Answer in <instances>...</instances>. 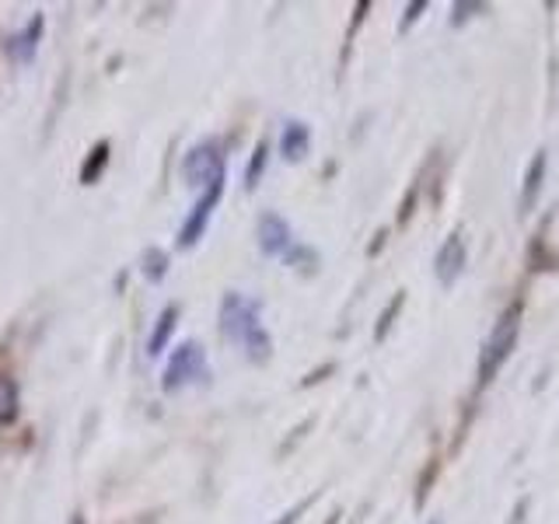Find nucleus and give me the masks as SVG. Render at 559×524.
<instances>
[{
	"label": "nucleus",
	"mask_w": 559,
	"mask_h": 524,
	"mask_svg": "<svg viewBox=\"0 0 559 524\" xmlns=\"http://www.w3.org/2000/svg\"><path fill=\"white\" fill-rule=\"evenodd\" d=\"M221 332H224L227 343H235L241 354L255 364H266L273 354V340H270L266 325H262L259 305L249 301L245 294L231 290L221 301Z\"/></svg>",
	"instance_id": "f257e3e1"
},
{
	"label": "nucleus",
	"mask_w": 559,
	"mask_h": 524,
	"mask_svg": "<svg viewBox=\"0 0 559 524\" xmlns=\"http://www.w3.org/2000/svg\"><path fill=\"white\" fill-rule=\"evenodd\" d=\"M521 319H524V308H521V301H514L503 308V314L493 322V329H489L483 354H479V384L493 381V374L507 364V357L514 354L518 336H521Z\"/></svg>",
	"instance_id": "f03ea898"
},
{
	"label": "nucleus",
	"mask_w": 559,
	"mask_h": 524,
	"mask_svg": "<svg viewBox=\"0 0 559 524\" xmlns=\"http://www.w3.org/2000/svg\"><path fill=\"white\" fill-rule=\"evenodd\" d=\"M210 378V364H206V354H203V346L200 343H182V346H175V354L165 367V381H162V389L165 392H182L189 389V384H203Z\"/></svg>",
	"instance_id": "7ed1b4c3"
},
{
	"label": "nucleus",
	"mask_w": 559,
	"mask_h": 524,
	"mask_svg": "<svg viewBox=\"0 0 559 524\" xmlns=\"http://www.w3.org/2000/svg\"><path fill=\"white\" fill-rule=\"evenodd\" d=\"M182 175L192 189H210V186H221L224 182V154L217 140H203L197 144L182 162Z\"/></svg>",
	"instance_id": "20e7f679"
},
{
	"label": "nucleus",
	"mask_w": 559,
	"mask_h": 524,
	"mask_svg": "<svg viewBox=\"0 0 559 524\" xmlns=\"http://www.w3.org/2000/svg\"><path fill=\"white\" fill-rule=\"evenodd\" d=\"M221 196H224V182H221V186H210V189L203 192V196L197 200V206H192V214L186 217L182 231H179V245H182V249H192V245H197V241L203 238V231H206L210 217H214V210H217Z\"/></svg>",
	"instance_id": "39448f33"
},
{
	"label": "nucleus",
	"mask_w": 559,
	"mask_h": 524,
	"mask_svg": "<svg viewBox=\"0 0 559 524\" xmlns=\"http://www.w3.org/2000/svg\"><path fill=\"white\" fill-rule=\"evenodd\" d=\"M465 262H468L465 238H462L459 231H451V235L444 238L441 249H437V255H433V273H437V279H441L444 287H451L454 279H459V276L465 273Z\"/></svg>",
	"instance_id": "423d86ee"
},
{
	"label": "nucleus",
	"mask_w": 559,
	"mask_h": 524,
	"mask_svg": "<svg viewBox=\"0 0 559 524\" xmlns=\"http://www.w3.org/2000/svg\"><path fill=\"white\" fill-rule=\"evenodd\" d=\"M259 249L266 255H290L294 231L280 214H262L259 217Z\"/></svg>",
	"instance_id": "0eeeda50"
},
{
	"label": "nucleus",
	"mask_w": 559,
	"mask_h": 524,
	"mask_svg": "<svg viewBox=\"0 0 559 524\" xmlns=\"http://www.w3.org/2000/svg\"><path fill=\"white\" fill-rule=\"evenodd\" d=\"M43 25H46V22H43V14H35L22 32L8 35L4 49H8V57H11L14 63H32V60H35V49H39Z\"/></svg>",
	"instance_id": "6e6552de"
},
{
	"label": "nucleus",
	"mask_w": 559,
	"mask_h": 524,
	"mask_svg": "<svg viewBox=\"0 0 559 524\" xmlns=\"http://www.w3.org/2000/svg\"><path fill=\"white\" fill-rule=\"evenodd\" d=\"M542 182H546V151H538L532 157L528 171H524V186H521V214H532L538 196H542Z\"/></svg>",
	"instance_id": "1a4fd4ad"
},
{
	"label": "nucleus",
	"mask_w": 559,
	"mask_h": 524,
	"mask_svg": "<svg viewBox=\"0 0 559 524\" xmlns=\"http://www.w3.org/2000/svg\"><path fill=\"white\" fill-rule=\"evenodd\" d=\"M308 147H311L308 122H301V119L284 122V133H280V151H284L287 162H301V157L308 154Z\"/></svg>",
	"instance_id": "9d476101"
},
{
	"label": "nucleus",
	"mask_w": 559,
	"mask_h": 524,
	"mask_svg": "<svg viewBox=\"0 0 559 524\" xmlns=\"http://www.w3.org/2000/svg\"><path fill=\"white\" fill-rule=\"evenodd\" d=\"M175 322H179V308H165L162 314H157V325H154L151 340H147V354H151V357H157V354H162V349L168 346L171 332H175Z\"/></svg>",
	"instance_id": "9b49d317"
},
{
	"label": "nucleus",
	"mask_w": 559,
	"mask_h": 524,
	"mask_svg": "<svg viewBox=\"0 0 559 524\" xmlns=\"http://www.w3.org/2000/svg\"><path fill=\"white\" fill-rule=\"evenodd\" d=\"M17 416V384L0 374V424H14Z\"/></svg>",
	"instance_id": "f8f14e48"
},
{
	"label": "nucleus",
	"mask_w": 559,
	"mask_h": 524,
	"mask_svg": "<svg viewBox=\"0 0 559 524\" xmlns=\"http://www.w3.org/2000/svg\"><path fill=\"white\" fill-rule=\"evenodd\" d=\"M266 157H270V144L262 140V144L252 151V162H249V171H245V189H255L262 171H266Z\"/></svg>",
	"instance_id": "ddd939ff"
},
{
	"label": "nucleus",
	"mask_w": 559,
	"mask_h": 524,
	"mask_svg": "<svg viewBox=\"0 0 559 524\" xmlns=\"http://www.w3.org/2000/svg\"><path fill=\"white\" fill-rule=\"evenodd\" d=\"M165 273H168V255L162 249H147V255H144V276L157 284V279H165Z\"/></svg>",
	"instance_id": "4468645a"
},
{
	"label": "nucleus",
	"mask_w": 559,
	"mask_h": 524,
	"mask_svg": "<svg viewBox=\"0 0 559 524\" xmlns=\"http://www.w3.org/2000/svg\"><path fill=\"white\" fill-rule=\"evenodd\" d=\"M105 162H109V144H98V147H95V162L87 157V165H84V171H81V179H84V182H95V179H98V171L105 168Z\"/></svg>",
	"instance_id": "2eb2a0df"
},
{
	"label": "nucleus",
	"mask_w": 559,
	"mask_h": 524,
	"mask_svg": "<svg viewBox=\"0 0 559 524\" xmlns=\"http://www.w3.org/2000/svg\"><path fill=\"white\" fill-rule=\"evenodd\" d=\"M399 308H402V294H399V297H395V301L389 305V311H384V319L378 322V332H374V336H378V340L384 336V332H389V325H392V319H395V311H399Z\"/></svg>",
	"instance_id": "dca6fc26"
},
{
	"label": "nucleus",
	"mask_w": 559,
	"mask_h": 524,
	"mask_svg": "<svg viewBox=\"0 0 559 524\" xmlns=\"http://www.w3.org/2000/svg\"><path fill=\"white\" fill-rule=\"evenodd\" d=\"M427 4H413V8H406V17H402V28H409L416 17H419V11H424Z\"/></svg>",
	"instance_id": "f3484780"
},
{
	"label": "nucleus",
	"mask_w": 559,
	"mask_h": 524,
	"mask_svg": "<svg viewBox=\"0 0 559 524\" xmlns=\"http://www.w3.org/2000/svg\"><path fill=\"white\" fill-rule=\"evenodd\" d=\"M301 511H305V503H301V507H294V511H287L284 517H276L273 524H294L297 517H301Z\"/></svg>",
	"instance_id": "a211bd4d"
},
{
	"label": "nucleus",
	"mask_w": 559,
	"mask_h": 524,
	"mask_svg": "<svg viewBox=\"0 0 559 524\" xmlns=\"http://www.w3.org/2000/svg\"><path fill=\"white\" fill-rule=\"evenodd\" d=\"M78 524H81V521H78Z\"/></svg>",
	"instance_id": "6ab92c4d"
}]
</instances>
